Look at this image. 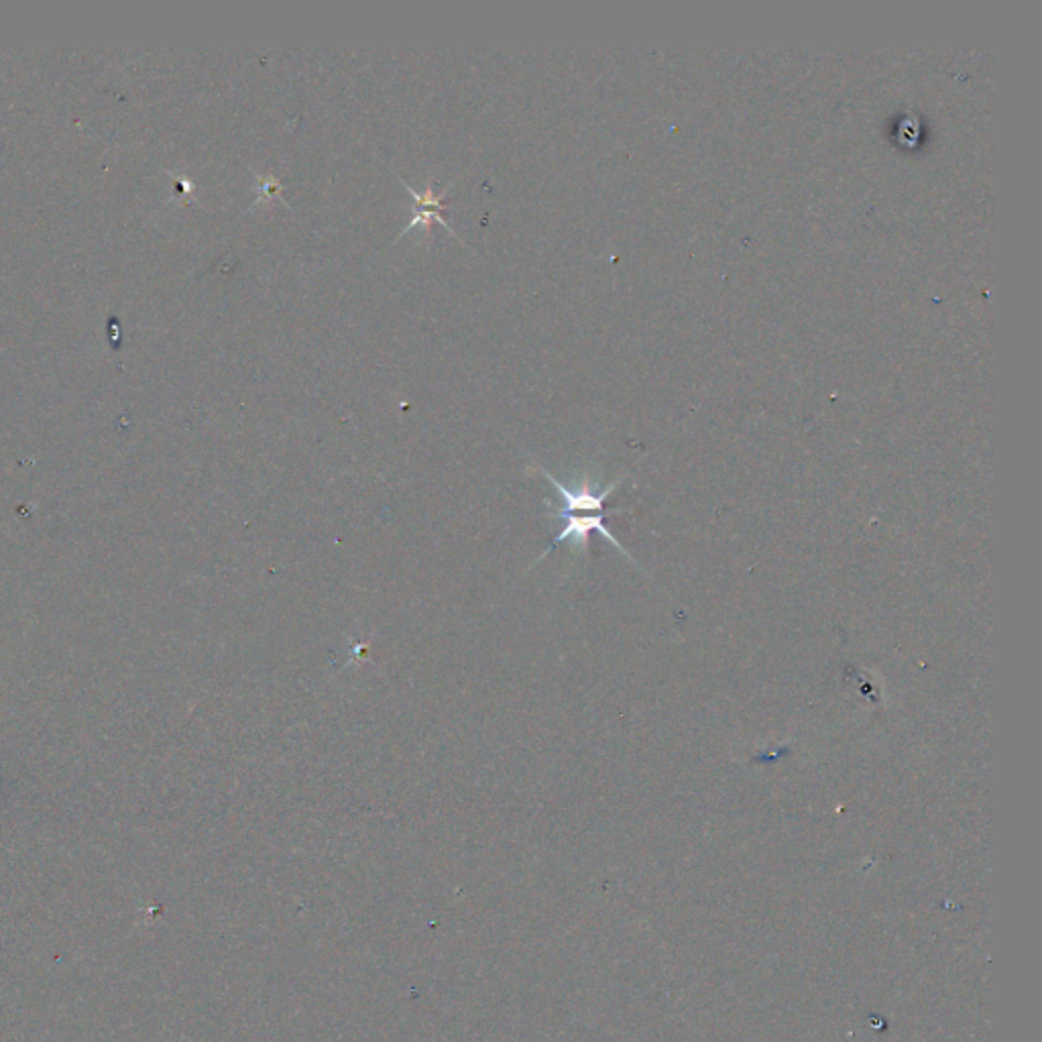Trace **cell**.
Returning a JSON list of instances; mask_svg holds the SVG:
<instances>
[{"instance_id":"6da1fadb","label":"cell","mask_w":1042,"mask_h":1042,"mask_svg":"<svg viewBox=\"0 0 1042 1042\" xmlns=\"http://www.w3.org/2000/svg\"><path fill=\"white\" fill-rule=\"evenodd\" d=\"M536 468L540 471L541 477L546 478L550 485H553L554 491L558 493V505H553V503H546L548 509H550V517H558V515H570V514H617L621 509H611L607 512L605 509V502L609 499V495L623 483V478H617L611 485H607L603 489L597 487V483L590 478L589 473H585L580 481H578L577 487H566L565 483H560L558 478L554 477L550 471H546L544 466L536 463Z\"/></svg>"},{"instance_id":"3957f363","label":"cell","mask_w":1042,"mask_h":1042,"mask_svg":"<svg viewBox=\"0 0 1042 1042\" xmlns=\"http://www.w3.org/2000/svg\"><path fill=\"white\" fill-rule=\"evenodd\" d=\"M400 184L405 186V189L412 194V200H414V206H412V214H414V216H412V223L403 228L402 233H400V237H405L407 233H412L415 228L427 230V227H430L432 223H439L440 227L446 228L451 235H454L451 225L442 218V198L448 194V188L444 189L442 194H434L432 184H427L424 192H417V189L412 188L402 177H400Z\"/></svg>"},{"instance_id":"7a4b0ae2","label":"cell","mask_w":1042,"mask_h":1042,"mask_svg":"<svg viewBox=\"0 0 1042 1042\" xmlns=\"http://www.w3.org/2000/svg\"><path fill=\"white\" fill-rule=\"evenodd\" d=\"M605 515L607 514H570L554 517V519L565 522V528L560 529V534L554 538L553 544L536 558V565L540 563L544 556H548V554L553 553L554 548H556L560 541H570V544H572V550L577 554H589L590 534L597 532V534L603 536L605 540L611 541V546L623 554L631 565L638 566V563H636V560L631 558V554L619 544L616 536H613L609 529L605 528Z\"/></svg>"}]
</instances>
